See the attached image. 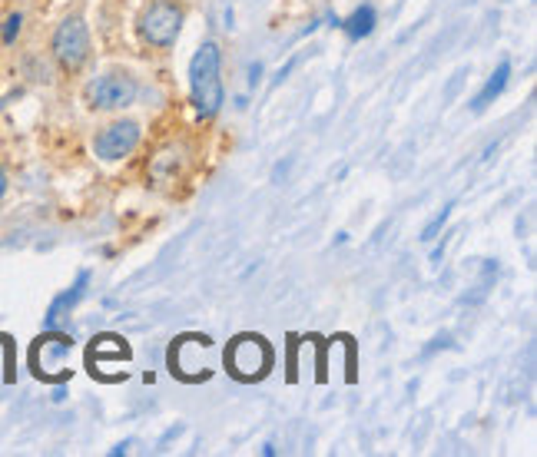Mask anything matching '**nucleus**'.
Here are the masks:
<instances>
[{
    "label": "nucleus",
    "instance_id": "9",
    "mask_svg": "<svg viewBox=\"0 0 537 457\" xmlns=\"http://www.w3.org/2000/svg\"><path fill=\"white\" fill-rule=\"evenodd\" d=\"M507 80H511V63H507V60H501V63H498V70L491 73V80L484 83V90L471 100V110H474V113H484V110H488V106L504 93Z\"/></svg>",
    "mask_w": 537,
    "mask_h": 457
},
{
    "label": "nucleus",
    "instance_id": "4",
    "mask_svg": "<svg viewBox=\"0 0 537 457\" xmlns=\"http://www.w3.org/2000/svg\"><path fill=\"white\" fill-rule=\"evenodd\" d=\"M53 57L63 70H80L90 57V30L80 17H67L53 30Z\"/></svg>",
    "mask_w": 537,
    "mask_h": 457
},
{
    "label": "nucleus",
    "instance_id": "14",
    "mask_svg": "<svg viewBox=\"0 0 537 457\" xmlns=\"http://www.w3.org/2000/svg\"><path fill=\"white\" fill-rule=\"evenodd\" d=\"M259 77H262V63H252V67H249V86H256Z\"/></svg>",
    "mask_w": 537,
    "mask_h": 457
},
{
    "label": "nucleus",
    "instance_id": "7",
    "mask_svg": "<svg viewBox=\"0 0 537 457\" xmlns=\"http://www.w3.org/2000/svg\"><path fill=\"white\" fill-rule=\"evenodd\" d=\"M86 285H90V272L83 269L80 275H77V282H73L67 292H60L53 302H50V308H47V318H44V329L47 331H53L63 322V318L70 315L73 308H77V302H80L83 295H86Z\"/></svg>",
    "mask_w": 537,
    "mask_h": 457
},
{
    "label": "nucleus",
    "instance_id": "1",
    "mask_svg": "<svg viewBox=\"0 0 537 457\" xmlns=\"http://www.w3.org/2000/svg\"><path fill=\"white\" fill-rule=\"evenodd\" d=\"M219 67H222V50L216 40H206L189 60V96H193V106H196V113L202 119L216 117L222 103H226Z\"/></svg>",
    "mask_w": 537,
    "mask_h": 457
},
{
    "label": "nucleus",
    "instance_id": "13",
    "mask_svg": "<svg viewBox=\"0 0 537 457\" xmlns=\"http://www.w3.org/2000/svg\"><path fill=\"white\" fill-rule=\"evenodd\" d=\"M295 63H299V60H295V57H292V60H289V63H285V67H282V70H279V73H276V83H282V80H285V77H289V73H292V70H295Z\"/></svg>",
    "mask_w": 537,
    "mask_h": 457
},
{
    "label": "nucleus",
    "instance_id": "8",
    "mask_svg": "<svg viewBox=\"0 0 537 457\" xmlns=\"http://www.w3.org/2000/svg\"><path fill=\"white\" fill-rule=\"evenodd\" d=\"M34 352H44V364H37V375L50 378V368H60L63 358L70 355V338L67 335H47V338H40Z\"/></svg>",
    "mask_w": 537,
    "mask_h": 457
},
{
    "label": "nucleus",
    "instance_id": "2",
    "mask_svg": "<svg viewBox=\"0 0 537 457\" xmlns=\"http://www.w3.org/2000/svg\"><path fill=\"white\" fill-rule=\"evenodd\" d=\"M179 30H183V11L176 7L173 0H156L140 17V37L150 47H160V50L173 47Z\"/></svg>",
    "mask_w": 537,
    "mask_h": 457
},
{
    "label": "nucleus",
    "instance_id": "10",
    "mask_svg": "<svg viewBox=\"0 0 537 457\" xmlns=\"http://www.w3.org/2000/svg\"><path fill=\"white\" fill-rule=\"evenodd\" d=\"M375 24H378V17H375V7H358V11L351 13L349 20H342V30L351 37V40H362V37H368L375 30Z\"/></svg>",
    "mask_w": 537,
    "mask_h": 457
},
{
    "label": "nucleus",
    "instance_id": "12",
    "mask_svg": "<svg viewBox=\"0 0 537 457\" xmlns=\"http://www.w3.org/2000/svg\"><path fill=\"white\" fill-rule=\"evenodd\" d=\"M20 24H24V17H20V13H11L7 24H4V30H0V40H4V44H13L17 34H20Z\"/></svg>",
    "mask_w": 537,
    "mask_h": 457
},
{
    "label": "nucleus",
    "instance_id": "5",
    "mask_svg": "<svg viewBox=\"0 0 537 457\" xmlns=\"http://www.w3.org/2000/svg\"><path fill=\"white\" fill-rule=\"evenodd\" d=\"M136 100V80L129 73H103L86 83V103L93 110H119Z\"/></svg>",
    "mask_w": 537,
    "mask_h": 457
},
{
    "label": "nucleus",
    "instance_id": "6",
    "mask_svg": "<svg viewBox=\"0 0 537 457\" xmlns=\"http://www.w3.org/2000/svg\"><path fill=\"white\" fill-rule=\"evenodd\" d=\"M136 146H140V123H133V119H119V123L106 126L103 133L93 140L96 156H100V159H106V163L129 156Z\"/></svg>",
    "mask_w": 537,
    "mask_h": 457
},
{
    "label": "nucleus",
    "instance_id": "16",
    "mask_svg": "<svg viewBox=\"0 0 537 457\" xmlns=\"http://www.w3.org/2000/svg\"><path fill=\"white\" fill-rule=\"evenodd\" d=\"M4 192H7V173L0 169V199H4Z\"/></svg>",
    "mask_w": 537,
    "mask_h": 457
},
{
    "label": "nucleus",
    "instance_id": "3",
    "mask_svg": "<svg viewBox=\"0 0 537 457\" xmlns=\"http://www.w3.org/2000/svg\"><path fill=\"white\" fill-rule=\"evenodd\" d=\"M226 362H229V371L239 381H256V378H262L272 368V348L259 335H242L226 352Z\"/></svg>",
    "mask_w": 537,
    "mask_h": 457
},
{
    "label": "nucleus",
    "instance_id": "11",
    "mask_svg": "<svg viewBox=\"0 0 537 457\" xmlns=\"http://www.w3.org/2000/svg\"><path fill=\"white\" fill-rule=\"evenodd\" d=\"M451 209H455V202H448V206H444V209L438 212V216H434L432 223H428V225H425V229H421V242H434V239H438V232H441V229H444V223L451 219Z\"/></svg>",
    "mask_w": 537,
    "mask_h": 457
},
{
    "label": "nucleus",
    "instance_id": "15",
    "mask_svg": "<svg viewBox=\"0 0 537 457\" xmlns=\"http://www.w3.org/2000/svg\"><path fill=\"white\" fill-rule=\"evenodd\" d=\"M129 444H133V441H123V444H117V447H113V451H110V454H113V457L127 454V451H129Z\"/></svg>",
    "mask_w": 537,
    "mask_h": 457
}]
</instances>
